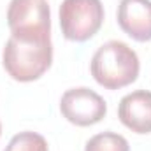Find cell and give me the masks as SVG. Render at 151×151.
Wrapping results in <instances>:
<instances>
[{
	"label": "cell",
	"instance_id": "8992f818",
	"mask_svg": "<svg viewBox=\"0 0 151 151\" xmlns=\"http://www.w3.org/2000/svg\"><path fill=\"white\" fill-rule=\"evenodd\" d=\"M118 25L137 42L151 40V0H121L118 5Z\"/></svg>",
	"mask_w": 151,
	"mask_h": 151
},
{
	"label": "cell",
	"instance_id": "6da1fadb",
	"mask_svg": "<svg viewBox=\"0 0 151 151\" xmlns=\"http://www.w3.org/2000/svg\"><path fill=\"white\" fill-rule=\"evenodd\" d=\"M93 79L106 90H121L132 84L141 70L137 53L121 40L102 44L90 63Z\"/></svg>",
	"mask_w": 151,
	"mask_h": 151
},
{
	"label": "cell",
	"instance_id": "3957f363",
	"mask_svg": "<svg viewBox=\"0 0 151 151\" xmlns=\"http://www.w3.org/2000/svg\"><path fill=\"white\" fill-rule=\"evenodd\" d=\"M11 35L21 39L49 40L51 11L46 0H11L7 7Z\"/></svg>",
	"mask_w": 151,
	"mask_h": 151
},
{
	"label": "cell",
	"instance_id": "5b68a950",
	"mask_svg": "<svg viewBox=\"0 0 151 151\" xmlns=\"http://www.w3.org/2000/svg\"><path fill=\"white\" fill-rule=\"evenodd\" d=\"M62 116L76 127H90L102 121L107 114L106 100L90 88H70L60 100Z\"/></svg>",
	"mask_w": 151,
	"mask_h": 151
},
{
	"label": "cell",
	"instance_id": "277c9868",
	"mask_svg": "<svg viewBox=\"0 0 151 151\" xmlns=\"http://www.w3.org/2000/svg\"><path fill=\"white\" fill-rule=\"evenodd\" d=\"M104 23L100 0H63L60 5V27L63 37L74 42L91 39Z\"/></svg>",
	"mask_w": 151,
	"mask_h": 151
},
{
	"label": "cell",
	"instance_id": "52a82bcc",
	"mask_svg": "<svg viewBox=\"0 0 151 151\" xmlns=\"http://www.w3.org/2000/svg\"><path fill=\"white\" fill-rule=\"evenodd\" d=\"M118 118L134 134H151V91L135 90L125 95L118 106Z\"/></svg>",
	"mask_w": 151,
	"mask_h": 151
},
{
	"label": "cell",
	"instance_id": "7a4b0ae2",
	"mask_svg": "<svg viewBox=\"0 0 151 151\" xmlns=\"http://www.w3.org/2000/svg\"><path fill=\"white\" fill-rule=\"evenodd\" d=\"M4 69L14 81L30 83L35 81L51 67L53 44L49 40L21 39L11 35L5 42L2 55Z\"/></svg>",
	"mask_w": 151,
	"mask_h": 151
},
{
	"label": "cell",
	"instance_id": "9c48e42d",
	"mask_svg": "<svg viewBox=\"0 0 151 151\" xmlns=\"http://www.w3.org/2000/svg\"><path fill=\"white\" fill-rule=\"evenodd\" d=\"M4 151H49L47 141L37 132H19L16 134Z\"/></svg>",
	"mask_w": 151,
	"mask_h": 151
},
{
	"label": "cell",
	"instance_id": "30bf717a",
	"mask_svg": "<svg viewBox=\"0 0 151 151\" xmlns=\"http://www.w3.org/2000/svg\"><path fill=\"white\" fill-rule=\"evenodd\" d=\"M0 134H2V125H0Z\"/></svg>",
	"mask_w": 151,
	"mask_h": 151
},
{
	"label": "cell",
	"instance_id": "ba28073f",
	"mask_svg": "<svg viewBox=\"0 0 151 151\" xmlns=\"http://www.w3.org/2000/svg\"><path fill=\"white\" fill-rule=\"evenodd\" d=\"M84 151H130V146L123 135L116 132H102L86 142Z\"/></svg>",
	"mask_w": 151,
	"mask_h": 151
}]
</instances>
